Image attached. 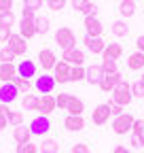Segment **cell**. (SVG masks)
I'll list each match as a JSON object with an SVG mask.
<instances>
[{
    "label": "cell",
    "mask_w": 144,
    "mask_h": 153,
    "mask_svg": "<svg viewBox=\"0 0 144 153\" xmlns=\"http://www.w3.org/2000/svg\"><path fill=\"white\" fill-rule=\"evenodd\" d=\"M7 119H9V123L11 126H24V113L21 111H9L7 113Z\"/></svg>",
    "instance_id": "4dcf8cb0"
},
{
    "label": "cell",
    "mask_w": 144,
    "mask_h": 153,
    "mask_svg": "<svg viewBox=\"0 0 144 153\" xmlns=\"http://www.w3.org/2000/svg\"><path fill=\"white\" fill-rule=\"evenodd\" d=\"M110 96H112V104H119V106H127L129 102H132V85L125 81V79H121L119 83H117V87L110 91Z\"/></svg>",
    "instance_id": "6da1fadb"
},
{
    "label": "cell",
    "mask_w": 144,
    "mask_h": 153,
    "mask_svg": "<svg viewBox=\"0 0 144 153\" xmlns=\"http://www.w3.org/2000/svg\"><path fill=\"white\" fill-rule=\"evenodd\" d=\"M17 153H38V145H34V143L17 145Z\"/></svg>",
    "instance_id": "74e56055"
},
{
    "label": "cell",
    "mask_w": 144,
    "mask_h": 153,
    "mask_svg": "<svg viewBox=\"0 0 144 153\" xmlns=\"http://www.w3.org/2000/svg\"><path fill=\"white\" fill-rule=\"evenodd\" d=\"M85 74H87V68H85V66H72V70H70V81H72V83L85 81Z\"/></svg>",
    "instance_id": "4316f807"
},
{
    "label": "cell",
    "mask_w": 144,
    "mask_h": 153,
    "mask_svg": "<svg viewBox=\"0 0 144 153\" xmlns=\"http://www.w3.org/2000/svg\"><path fill=\"white\" fill-rule=\"evenodd\" d=\"M140 81H142V83H144V74H142V79H140Z\"/></svg>",
    "instance_id": "db71d44e"
},
{
    "label": "cell",
    "mask_w": 144,
    "mask_h": 153,
    "mask_svg": "<svg viewBox=\"0 0 144 153\" xmlns=\"http://www.w3.org/2000/svg\"><path fill=\"white\" fill-rule=\"evenodd\" d=\"M17 24V19L13 15V11H2L0 13V26H4V28H13Z\"/></svg>",
    "instance_id": "f546056e"
},
{
    "label": "cell",
    "mask_w": 144,
    "mask_h": 153,
    "mask_svg": "<svg viewBox=\"0 0 144 153\" xmlns=\"http://www.w3.org/2000/svg\"><path fill=\"white\" fill-rule=\"evenodd\" d=\"M123 55V47L119 43H106V49L102 53V57H110V60H119Z\"/></svg>",
    "instance_id": "603a6c76"
},
{
    "label": "cell",
    "mask_w": 144,
    "mask_h": 153,
    "mask_svg": "<svg viewBox=\"0 0 144 153\" xmlns=\"http://www.w3.org/2000/svg\"><path fill=\"white\" fill-rule=\"evenodd\" d=\"M112 153H132V151L125 147V145H117V147L112 149Z\"/></svg>",
    "instance_id": "f907efd6"
},
{
    "label": "cell",
    "mask_w": 144,
    "mask_h": 153,
    "mask_svg": "<svg viewBox=\"0 0 144 153\" xmlns=\"http://www.w3.org/2000/svg\"><path fill=\"white\" fill-rule=\"evenodd\" d=\"M85 30H87V36H102L104 32V26L98 17H85Z\"/></svg>",
    "instance_id": "2e32d148"
},
{
    "label": "cell",
    "mask_w": 144,
    "mask_h": 153,
    "mask_svg": "<svg viewBox=\"0 0 144 153\" xmlns=\"http://www.w3.org/2000/svg\"><path fill=\"white\" fill-rule=\"evenodd\" d=\"M102 70L108 72H117V60H110V57H102Z\"/></svg>",
    "instance_id": "d590c367"
},
{
    "label": "cell",
    "mask_w": 144,
    "mask_h": 153,
    "mask_svg": "<svg viewBox=\"0 0 144 153\" xmlns=\"http://www.w3.org/2000/svg\"><path fill=\"white\" fill-rule=\"evenodd\" d=\"M66 2H68V0H47V4H49L51 11H62L66 7Z\"/></svg>",
    "instance_id": "ab89813d"
},
{
    "label": "cell",
    "mask_w": 144,
    "mask_h": 153,
    "mask_svg": "<svg viewBox=\"0 0 144 153\" xmlns=\"http://www.w3.org/2000/svg\"><path fill=\"white\" fill-rule=\"evenodd\" d=\"M13 83L17 85V89H19L21 94H30V89H32V83H30L28 79H21V76H17Z\"/></svg>",
    "instance_id": "836d02e7"
},
{
    "label": "cell",
    "mask_w": 144,
    "mask_h": 153,
    "mask_svg": "<svg viewBox=\"0 0 144 153\" xmlns=\"http://www.w3.org/2000/svg\"><path fill=\"white\" fill-rule=\"evenodd\" d=\"M108 104H110V102H108ZM125 106H119V104H110V113L115 115V117H119V115H123L125 111H123Z\"/></svg>",
    "instance_id": "f6af8a7d"
},
{
    "label": "cell",
    "mask_w": 144,
    "mask_h": 153,
    "mask_svg": "<svg viewBox=\"0 0 144 153\" xmlns=\"http://www.w3.org/2000/svg\"><path fill=\"white\" fill-rule=\"evenodd\" d=\"M104 76V70H102V64H91L87 68V74H85V81L89 85H98Z\"/></svg>",
    "instance_id": "e0dca14e"
},
{
    "label": "cell",
    "mask_w": 144,
    "mask_h": 153,
    "mask_svg": "<svg viewBox=\"0 0 144 153\" xmlns=\"http://www.w3.org/2000/svg\"><path fill=\"white\" fill-rule=\"evenodd\" d=\"M17 79V66L15 64H0V81L13 83Z\"/></svg>",
    "instance_id": "d6986e66"
},
{
    "label": "cell",
    "mask_w": 144,
    "mask_h": 153,
    "mask_svg": "<svg viewBox=\"0 0 144 153\" xmlns=\"http://www.w3.org/2000/svg\"><path fill=\"white\" fill-rule=\"evenodd\" d=\"M83 43H85V47L91 51L93 55H102L104 53V49H106V43H104V38L102 36H85L83 38Z\"/></svg>",
    "instance_id": "4fadbf2b"
},
{
    "label": "cell",
    "mask_w": 144,
    "mask_h": 153,
    "mask_svg": "<svg viewBox=\"0 0 144 153\" xmlns=\"http://www.w3.org/2000/svg\"><path fill=\"white\" fill-rule=\"evenodd\" d=\"M142 130H144V121L142 119H136L134 121V128H132V134H134V136H140Z\"/></svg>",
    "instance_id": "7bdbcfd3"
},
{
    "label": "cell",
    "mask_w": 144,
    "mask_h": 153,
    "mask_svg": "<svg viewBox=\"0 0 144 153\" xmlns=\"http://www.w3.org/2000/svg\"><path fill=\"white\" fill-rule=\"evenodd\" d=\"M36 74V64L32 60H21L19 64H17V76H21V79H32V76Z\"/></svg>",
    "instance_id": "9a60e30c"
},
{
    "label": "cell",
    "mask_w": 144,
    "mask_h": 153,
    "mask_svg": "<svg viewBox=\"0 0 144 153\" xmlns=\"http://www.w3.org/2000/svg\"><path fill=\"white\" fill-rule=\"evenodd\" d=\"M13 60H15V53L11 51V47L9 45L0 47V64H13Z\"/></svg>",
    "instance_id": "1f68e13d"
},
{
    "label": "cell",
    "mask_w": 144,
    "mask_h": 153,
    "mask_svg": "<svg viewBox=\"0 0 144 153\" xmlns=\"http://www.w3.org/2000/svg\"><path fill=\"white\" fill-rule=\"evenodd\" d=\"M66 111H68V115H83V111H85V102H83L81 98H74V96H72Z\"/></svg>",
    "instance_id": "cb8c5ba5"
},
{
    "label": "cell",
    "mask_w": 144,
    "mask_h": 153,
    "mask_svg": "<svg viewBox=\"0 0 144 153\" xmlns=\"http://www.w3.org/2000/svg\"><path fill=\"white\" fill-rule=\"evenodd\" d=\"M121 79H123V76H121L119 70H117V72H108V74L104 72V76H102V81L98 83V87H100L104 94H110V91L117 87V83H119Z\"/></svg>",
    "instance_id": "8992f818"
},
{
    "label": "cell",
    "mask_w": 144,
    "mask_h": 153,
    "mask_svg": "<svg viewBox=\"0 0 144 153\" xmlns=\"http://www.w3.org/2000/svg\"><path fill=\"white\" fill-rule=\"evenodd\" d=\"M30 132H32V136H45V134L51 130V121L49 117H45V115H38V117H34L30 121Z\"/></svg>",
    "instance_id": "277c9868"
},
{
    "label": "cell",
    "mask_w": 144,
    "mask_h": 153,
    "mask_svg": "<svg viewBox=\"0 0 144 153\" xmlns=\"http://www.w3.org/2000/svg\"><path fill=\"white\" fill-rule=\"evenodd\" d=\"M70 4H72V9H74V11L85 13V11H87V7L91 4V0H70Z\"/></svg>",
    "instance_id": "8d00e7d4"
},
{
    "label": "cell",
    "mask_w": 144,
    "mask_h": 153,
    "mask_svg": "<svg viewBox=\"0 0 144 153\" xmlns=\"http://www.w3.org/2000/svg\"><path fill=\"white\" fill-rule=\"evenodd\" d=\"M136 47H138V51L144 53V36H138V38H136Z\"/></svg>",
    "instance_id": "816d5d0a"
},
{
    "label": "cell",
    "mask_w": 144,
    "mask_h": 153,
    "mask_svg": "<svg viewBox=\"0 0 144 153\" xmlns=\"http://www.w3.org/2000/svg\"><path fill=\"white\" fill-rule=\"evenodd\" d=\"M9 47H11V51L15 53V57L17 55H26V51H28V43H26V38L21 36V34H11V38H9Z\"/></svg>",
    "instance_id": "8fae6325"
},
{
    "label": "cell",
    "mask_w": 144,
    "mask_h": 153,
    "mask_svg": "<svg viewBox=\"0 0 144 153\" xmlns=\"http://www.w3.org/2000/svg\"><path fill=\"white\" fill-rule=\"evenodd\" d=\"M21 17H28V19H36V13L32 11V9H21Z\"/></svg>",
    "instance_id": "7dc6e473"
},
{
    "label": "cell",
    "mask_w": 144,
    "mask_h": 153,
    "mask_svg": "<svg viewBox=\"0 0 144 153\" xmlns=\"http://www.w3.org/2000/svg\"><path fill=\"white\" fill-rule=\"evenodd\" d=\"M55 74H53V79H55V83H68L70 81V70H72V66L68 64V62H64V60H60L57 64H55Z\"/></svg>",
    "instance_id": "7c38bea8"
},
{
    "label": "cell",
    "mask_w": 144,
    "mask_h": 153,
    "mask_svg": "<svg viewBox=\"0 0 144 153\" xmlns=\"http://www.w3.org/2000/svg\"><path fill=\"white\" fill-rule=\"evenodd\" d=\"M62 60L68 62V64H74V66H83L85 64V53L76 47H72V49L62 51Z\"/></svg>",
    "instance_id": "30bf717a"
},
{
    "label": "cell",
    "mask_w": 144,
    "mask_h": 153,
    "mask_svg": "<svg viewBox=\"0 0 144 153\" xmlns=\"http://www.w3.org/2000/svg\"><path fill=\"white\" fill-rule=\"evenodd\" d=\"M55 43L66 51V49L76 47V36H74V32H72L70 28H60L55 32Z\"/></svg>",
    "instance_id": "3957f363"
},
{
    "label": "cell",
    "mask_w": 144,
    "mask_h": 153,
    "mask_svg": "<svg viewBox=\"0 0 144 153\" xmlns=\"http://www.w3.org/2000/svg\"><path fill=\"white\" fill-rule=\"evenodd\" d=\"M57 151H60V145H57V140H53V138L43 140L40 147H38V153H57Z\"/></svg>",
    "instance_id": "d4e9b609"
},
{
    "label": "cell",
    "mask_w": 144,
    "mask_h": 153,
    "mask_svg": "<svg viewBox=\"0 0 144 153\" xmlns=\"http://www.w3.org/2000/svg\"><path fill=\"white\" fill-rule=\"evenodd\" d=\"M21 106H24V111H36V106H38V98H36L34 94H26L24 100H21Z\"/></svg>",
    "instance_id": "f1b7e54d"
},
{
    "label": "cell",
    "mask_w": 144,
    "mask_h": 153,
    "mask_svg": "<svg viewBox=\"0 0 144 153\" xmlns=\"http://www.w3.org/2000/svg\"><path fill=\"white\" fill-rule=\"evenodd\" d=\"M34 24H36V34H47L49 32V17H45V15H36V19H34Z\"/></svg>",
    "instance_id": "484cf974"
},
{
    "label": "cell",
    "mask_w": 144,
    "mask_h": 153,
    "mask_svg": "<svg viewBox=\"0 0 144 153\" xmlns=\"http://www.w3.org/2000/svg\"><path fill=\"white\" fill-rule=\"evenodd\" d=\"M13 138H15L17 145H26V143H30V138H32V132H30V128H26V126H17L15 132H13Z\"/></svg>",
    "instance_id": "7402d4cb"
},
{
    "label": "cell",
    "mask_w": 144,
    "mask_h": 153,
    "mask_svg": "<svg viewBox=\"0 0 144 153\" xmlns=\"http://www.w3.org/2000/svg\"><path fill=\"white\" fill-rule=\"evenodd\" d=\"M134 121H136V117H134L132 113H123V115H119V117H115V121H112V132L119 134V136H123V134L132 132Z\"/></svg>",
    "instance_id": "7a4b0ae2"
},
{
    "label": "cell",
    "mask_w": 144,
    "mask_h": 153,
    "mask_svg": "<svg viewBox=\"0 0 144 153\" xmlns=\"http://www.w3.org/2000/svg\"><path fill=\"white\" fill-rule=\"evenodd\" d=\"M119 13H121L123 17H132V15L136 13V2H129V0H121Z\"/></svg>",
    "instance_id": "83f0119b"
},
{
    "label": "cell",
    "mask_w": 144,
    "mask_h": 153,
    "mask_svg": "<svg viewBox=\"0 0 144 153\" xmlns=\"http://www.w3.org/2000/svg\"><path fill=\"white\" fill-rule=\"evenodd\" d=\"M127 68L132 72H138V70H144V53L142 51H136L127 57Z\"/></svg>",
    "instance_id": "44dd1931"
},
{
    "label": "cell",
    "mask_w": 144,
    "mask_h": 153,
    "mask_svg": "<svg viewBox=\"0 0 144 153\" xmlns=\"http://www.w3.org/2000/svg\"><path fill=\"white\" fill-rule=\"evenodd\" d=\"M19 34L26 38V41L36 34V24H34V19H28V17H21V19H19Z\"/></svg>",
    "instance_id": "ffe728a7"
},
{
    "label": "cell",
    "mask_w": 144,
    "mask_h": 153,
    "mask_svg": "<svg viewBox=\"0 0 144 153\" xmlns=\"http://www.w3.org/2000/svg\"><path fill=\"white\" fill-rule=\"evenodd\" d=\"M110 30H112V34H115V36H119V38L129 34V28H127V24H125V22H121V19L112 24V28H110Z\"/></svg>",
    "instance_id": "d6a6232c"
},
{
    "label": "cell",
    "mask_w": 144,
    "mask_h": 153,
    "mask_svg": "<svg viewBox=\"0 0 144 153\" xmlns=\"http://www.w3.org/2000/svg\"><path fill=\"white\" fill-rule=\"evenodd\" d=\"M129 145H132L134 149H142V143H140V136H134V134H132V140H129Z\"/></svg>",
    "instance_id": "c3c4849f"
},
{
    "label": "cell",
    "mask_w": 144,
    "mask_h": 153,
    "mask_svg": "<svg viewBox=\"0 0 144 153\" xmlns=\"http://www.w3.org/2000/svg\"><path fill=\"white\" fill-rule=\"evenodd\" d=\"M132 96L134 98H144V83L142 81H136L132 85Z\"/></svg>",
    "instance_id": "f35d334b"
},
{
    "label": "cell",
    "mask_w": 144,
    "mask_h": 153,
    "mask_svg": "<svg viewBox=\"0 0 144 153\" xmlns=\"http://www.w3.org/2000/svg\"><path fill=\"white\" fill-rule=\"evenodd\" d=\"M110 104H98L96 108H93V115H91V121L96 123V126H104V123H108V119H110Z\"/></svg>",
    "instance_id": "9c48e42d"
},
{
    "label": "cell",
    "mask_w": 144,
    "mask_h": 153,
    "mask_svg": "<svg viewBox=\"0 0 144 153\" xmlns=\"http://www.w3.org/2000/svg\"><path fill=\"white\" fill-rule=\"evenodd\" d=\"M129 2H136V0H129Z\"/></svg>",
    "instance_id": "11a10c76"
},
{
    "label": "cell",
    "mask_w": 144,
    "mask_h": 153,
    "mask_svg": "<svg viewBox=\"0 0 144 153\" xmlns=\"http://www.w3.org/2000/svg\"><path fill=\"white\" fill-rule=\"evenodd\" d=\"M140 143H142V149H144V130H142V134H140Z\"/></svg>",
    "instance_id": "f5cc1de1"
},
{
    "label": "cell",
    "mask_w": 144,
    "mask_h": 153,
    "mask_svg": "<svg viewBox=\"0 0 144 153\" xmlns=\"http://www.w3.org/2000/svg\"><path fill=\"white\" fill-rule=\"evenodd\" d=\"M57 108L55 104V96L51 94H45L43 98H38V106H36V111H38V115H45V117H49V115Z\"/></svg>",
    "instance_id": "52a82bcc"
},
{
    "label": "cell",
    "mask_w": 144,
    "mask_h": 153,
    "mask_svg": "<svg viewBox=\"0 0 144 153\" xmlns=\"http://www.w3.org/2000/svg\"><path fill=\"white\" fill-rule=\"evenodd\" d=\"M70 153H91V151H89V145L76 143V145H72V151H70Z\"/></svg>",
    "instance_id": "b9f144b4"
},
{
    "label": "cell",
    "mask_w": 144,
    "mask_h": 153,
    "mask_svg": "<svg viewBox=\"0 0 144 153\" xmlns=\"http://www.w3.org/2000/svg\"><path fill=\"white\" fill-rule=\"evenodd\" d=\"M70 98H72V94H60V96H55V104H57V108H60V111H66Z\"/></svg>",
    "instance_id": "e575fe53"
},
{
    "label": "cell",
    "mask_w": 144,
    "mask_h": 153,
    "mask_svg": "<svg viewBox=\"0 0 144 153\" xmlns=\"http://www.w3.org/2000/svg\"><path fill=\"white\" fill-rule=\"evenodd\" d=\"M19 94H21V91L17 89L15 83H2V85H0V104H11V102H15Z\"/></svg>",
    "instance_id": "5b68a950"
},
{
    "label": "cell",
    "mask_w": 144,
    "mask_h": 153,
    "mask_svg": "<svg viewBox=\"0 0 144 153\" xmlns=\"http://www.w3.org/2000/svg\"><path fill=\"white\" fill-rule=\"evenodd\" d=\"M34 87L38 89L43 96H45V94H51V91H53V87H55V79H53V74L43 72L40 76H36V83H34Z\"/></svg>",
    "instance_id": "ba28073f"
},
{
    "label": "cell",
    "mask_w": 144,
    "mask_h": 153,
    "mask_svg": "<svg viewBox=\"0 0 144 153\" xmlns=\"http://www.w3.org/2000/svg\"><path fill=\"white\" fill-rule=\"evenodd\" d=\"M7 126H9V119H7V115H4L2 111H0V132H2Z\"/></svg>",
    "instance_id": "681fc988"
},
{
    "label": "cell",
    "mask_w": 144,
    "mask_h": 153,
    "mask_svg": "<svg viewBox=\"0 0 144 153\" xmlns=\"http://www.w3.org/2000/svg\"><path fill=\"white\" fill-rule=\"evenodd\" d=\"M11 38V28H4V26H0V43H7Z\"/></svg>",
    "instance_id": "ee69618b"
},
{
    "label": "cell",
    "mask_w": 144,
    "mask_h": 153,
    "mask_svg": "<svg viewBox=\"0 0 144 153\" xmlns=\"http://www.w3.org/2000/svg\"><path fill=\"white\" fill-rule=\"evenodd\" d=\"M24 7L26 9H32L36 13L38 9H43V0H24Z\"/></svg>",
    "instance_id": "60d3db41"
},
{
    "label": "cell",
    "mask_w": 144,
    "mask_h": 153,
    "mask_svg": "<svg viewBox=\"0 0 144 153\" xmlns=\"http://www.w3.org/2000/svg\"><path fill=\"white\" fill-rule=\"evenodd\" d=\"M11 9H13V0H0V13L11 11Z\"/></svg>",
    "instance_id": "bcb514c9"
},
{
    "label": "cell",
    "mask_w": 144,
    "mask_h": 153,
    "mask_svg": "<svg viewBox=\"0 0 144 153\" xmlns=\"http://www.w3.org/2000/svg\"><path fill=\"white\" fill-rule=\"evenodd\" d=\"M64 128L68 132H81L85 128V119L83 115H68V117L64 119Z\"/></svg>",
    "instance_id": "ac0fdd59"
},
{
    "label": "cell",
    "mask_w": 144,
    "mask_h": 153,
    "mask_svg": "<svg viewBox=\"0 0 144 153\" xmlns=\"http://www.w3.org/2000/svg\"><path fill=\"white\" fill-rule=\"evenodd\" d=\"M38 62H40V66H43L45 72L53 70V68H55V64H57L55 53H53L51 49H43V51H38Z\"/></svg>",
    "instance_id": "5bb4252c"
}]
</instances>
